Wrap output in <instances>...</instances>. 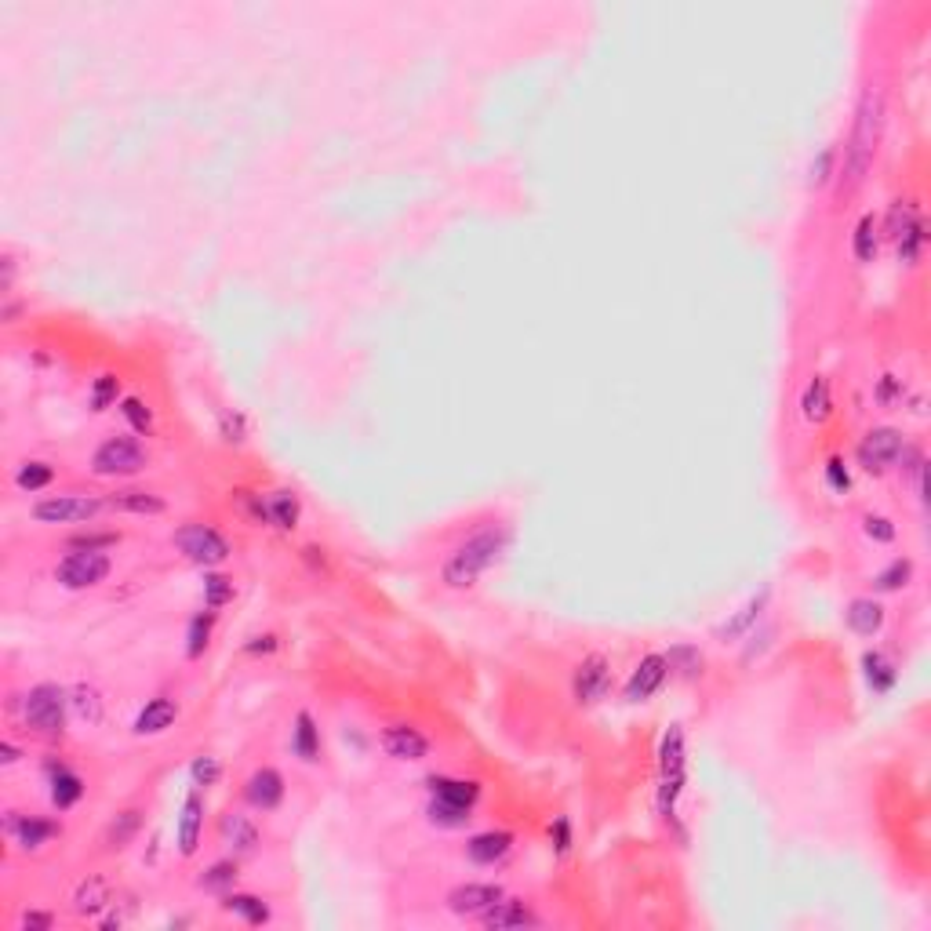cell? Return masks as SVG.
Instances as JSON below:
<instances>
[{"instance_id":"cell-1","label":"cell","mask_w":931,"mask_h":931,"mask_svg":"<svg viewBox=\"0 0 931 931\" xmlns=\"http://www.w3.org/2000/svg\"><path fill=\"white\" fill-rule=\"evenodd\" d=\"M884 113H888L884 91L877 84L862 88L859 102H855V117H851V135L844 142V161L837 164V179H841L844 193H855L866 179V171L877 157V146H881Z\"/></svg>"},{"instance_id":"cell-2","label":"cell","mask_w":931,"mask_h":931,"mask_svg":"<svg viewBox=\"0 0 931 931\" xmlns=\"http://www.w3.org/2000/svg\"><path fill=\"white\" fill-rule=\"evenodd\" d=\"M510 539L513 535L506 524H484V528H477L444 557L441 582L448 590H470V586H477L484 571L491 564H499L502 553L510 550Z\"/></svg>"},{"instance_id":"cell-3","label":"cell","mask_w":931,"mask_h":931,"mask_svg":"<svg viewBox=\"0 0 931 931\" xmlns=\"http://www.w3.org/2000/svg\"><path fill=\"white\" fill-rule=\"evenodd\" d=\"M19 706L22 724L44 739H59L70 717V691L62 684H33L22 699H11V710Z\"/></svg>"},{"instance_id":"cell-4","label":"cell","mask_w":931,"mask_h":931,"mask_svg":"<svg viewBox=\"0 0 931 931\" xmlns=\"http://www.w3.org/2000/svg\"><path fill=\"white\" fill-rule=\"evenodd\" d=\"M881 237H891L902 266H917L924 248H928V222H924V215H921V204L917 201L891 204Z\"/></svg>"},{"instance_id":"cell-5","label":"cell","mask_w":931,"mask_h":931,"mask_svg":"<svg viewBox=\"0 0 931 931\" xmlns=\"http://www.w3.org/2000/svg\"><path fill=\"white\" fill-rule=\"evenodd\" d=\"M171 542H175V550H179L186 561L197 564V568H204V571L226 564L230 561V553H233L230 542H226V535H222L219 528H211V524H201V521H190V524H182V528H175Z\"/></svg>"},{"instance_id":"cell-6","label":"cell","mask_w":931,"mask_h":931,"mask_svg":"<svg viewBox=\"0 0 931 931\" xmlns=\"http://www.w3.org/2000/svg\"><path fill=\"white\" fill-rule=\"evenodd\" d=\"M146 466H150L146 448L135 437H124V433L106 437L91 455V473L95 477H139Z\"/></svg>"},{"instance_id":"cell-7","label":"cell","mask_w":931,"mask_h":931,"mask_svg":"<svg viewBox=\"0 0 931 931\" xmlns=\"http://www.w3.org/2000/svg\"><path fill=\"white\" fill-rule=\"evenodd\" d=\"M113 561L106 550H70L55 564V582L62 590H95L110 579Z\"/></svg>"},{"instance_id":"cell-8","label":"cell","mask_w":931,"mask_h":931,"mask_svg":"<svg viewBox=\"0 0 931 931\" xmlns=\"http://www.w3.org/2000/svg\"><path fill=\"white\" fill-rule=\"evenodd\" d=\"M110 502L99 495H51L33 506V521L37 524H81L95 521Z\"/></svg>"},{"instance_id":"cell-9","label":"cell","mask_w":931,"mask_h":931,"mask_svg":"<svg viewBox=\"0 0 931 931\" xmlns=\"http://www.w3.org/2000/svg\"><path fill=\"white\" fill-rule=\"evenodd\" d=\"M902 444H906L902 430H895V426H873V430H866L859 448H855V459H859V466L870 477H881V473H888L899 462Z\"/></svg>"},{"instance_id":"cell-10","label":"cell","mask_w":931,"mask_h":931,"mask_svg":"<svg viewBox=\"0 0 931 931\" xmlns=\"http://www.w3.org/2000/svg\"><path fill=\"white\" fill-rule=\"evenodd\" d=\"M611 684H615L611 662L604 659L601 651H590L575 666V673H571V699L579 702V706H597V702H604L611 695Z\"/></svg>"},{"instance_id":"cell-11","label":"cell","mask_w":931,"mask_h":931,"mask_svg":"<svg viewBox=\"0 0 931 931\" xmlns=\"http://www.w3.org/2000/svg\"><path fill=\"white\" fill-rule=\"evenodd\" d=\"M4 833L19 844L22 851H41L59 837V822L41 819V815H22V811H4Z\"/></svg>"},{"instance_id":"cell-12","label":"cell","mask_w":931,"mask_h":931,"mask_svg":"<svg viewBox=\"0 0 931 931\" xmlns=\"http://www.w3.org/2000/svg\"><path fill=\"white\" fill-rule=\"evenodd\" d=\"M379 742H382V750H386V757H393V761L415 764L430 757V739H426L419 728H411V724H390V728H382Z\"/></svg>"},{"instance_id":"cell-13","label":"cell","mask_w":931,"mask_h":931,"mask_svg":"<svg viewBox=\"0 0 931 931\" xmlns=\"http://www.w3.org/2000/svg\"><path fill=\"white\" fill-rule=\"evenodd\" d=\"M670 681V662H666V655H644L641 662H637V670L630 673V681H626V702H648L651 695H659L662 684Z\"/></svg>"},{"instance_id":"cell-14","label":"cell","mask_w":931,"mask_h":931,"mask_svg":"<svg viewBox=\"0 0 931 931\" xmlns=\"http://www.w3.org/2000/svg\"><path fill=\"white\" fill-rule=\"evenodd\" d=\"M502 899H506V891L499 884H459V888L448 891V910L459 913V917H477L481 921L484 913Z\"/></svg>"},{"instance_id":"cell-15","label":"cell","mask_w":931,"mask_h":931,"mask_svg":"<svg viewBox=\"0 0 931 931\" xmlns=\"http://www.w3.org/2000/svg\"><path fill=\"white\" fill-rule=\"evenodd\" d=\"M284 793H288V786H284V775L277 768L251 771L244 782V801L255 811H277L284 804Z\"/></svg>"},{"instance_id":"cell-16","label":"cell","mask_w":931,"mask_h":931,"mask_svg":"<svg viewBox=\"0 0 931 931\" xmlns=\"http://www.w3.org/2000/svg\"><path fill=\"white\" fill-rule=\"evenodd\" d=\"M768 601H771V590L764 586L761 593H753L750 601L742 604L739 611H731L728 619L713 630V637L721 644H728V641H739V637H750L753 630H757V622H761V615H764V608H768Z\"/></svg>"},{"instance_id":"cell-17","label":"cell","mask_w":931,"mask_h":931,"mask_svg":"<svg viewBox=\"0 0 931 931\" xmlns=\"http://www.w3.org/2000/svg\"><path fill=\"white\" fill-rule=\"evenodd\" d=\"M113 888L106 877H99V873H91V877H84V881H77V888H73L70 895V910L77 913V917H88V921H95V917H102V913L113 906Z\"/></svg>"},{"instance_id":"cell-18","label":"cell","mask_w":931,"mask_h":931,"mask_svg":"<svg viewBox=\"0 0 931 931\" xmlns=\"http://www.w3.org/2000/svg\"><path fill=\"white\" fill-rule=\"evenodd\" d=\"M201 830H204V797H201V790L193 786L179 808V819H175V844H179V855H193V851H197Z\"/></svg>"},{"instance_id":"cell-19","label":"cell","mask_w":931,"mask_h":931,"mask_svg":"<svg viewBox=\"0 0 931 931\" xmlns=\"http://www.w3.org/2000/svg\"><path fill=\"white\" fill-rule=\"evenodd\" d=\"M44 779H48L51 804H55L59 811H70L73 804H81V797H84V779L70 768V764L48 761V764H44Z\"/></svg>"},{"instance_id":"cell-20","label":"cell","mask_w":931,"mask_h":931,"mask_svg":"<svg viewBox=\"0 0 931 931\" xmlns=\"http://www.w3.org/2000/svg\"><path fill=\"white\" fill-rule=\"evenodd\" d=\"M481 924L488 931H524V928H542V917L531 906H524V902L502 899L484 913Z\"/></svg>"},{"instance_id":"cell-21","label":"cell","mask_w":931,"mask_h":931,"mask_svg":"<svg viewBox=\"0 0 931 931\" xmlns=\"http://www.w3.org/2000/svg\"><path fill=\"white\" fill-rule=\"evenodd\" d=\"M175 721H179V702L171 699V695H157V699H150L139 713H135L131 731H135L139 739H153V735H164Z\"/></svg>"},{"instance_id":"cell-22","label":"cell","mask_w":931,"mask_h":931,"mask_svg":"<svg viewBox=\"0 0 931 931\" xmlns=\"http://www.w3.org/2000/svg\"><path fill=\"white\" fill-rule=\"evenodd\" d=\"M219 841L226 844L233 855H251V851L259 848L262 837L251 815H244V811H226L219 819Z\"/></svg>"},{"instance_id":"cell-23","label":"cell","mask_w":931,"mask_h":931,"mask_svg":"<svg viewBox=\"0 0 931 931\" xmlns=\"http://www.w3.org/2000/svg\"><path fill=\"white\" fill-rule=\"evenodd\" d=\"M513 851V833L510 830H484L473 833L466 841V859L477 862V866H495Z\"/></svg>"},{"instance_id":"cell-24","label":"cell","mask_w":931,"mask_h":931,"mask_svg":"<svg viewBox=\"0 0 931 931\" xmlns=\"http://www.w3.org/2000/svg\"><path fill=\"white\" fill-rule=\"evenodd\" d=\"M106 502H110V510L131 513V517H161V513L168 510V502H164L157 491H146V488H121V491H113Z\"/></svg>"},{"instance_id":"cell-25","label":"cell","mask_w":931,"mask_h":931,"mask_svg":"<svg viewBox=\"0 0 931 931\" xmlns=\"http://www.w3.org/2000/svg\"><path fill=\"white\" fill-rule=\"evenodd\" d=\"M430 786V797L448 804H462V808H477L481 801V782L477 779H451V775H430L426 779Z\"/></svg>"},{"instance_id":"cell-26","label":"cell","mask_w":931,"mask_h":931,"mask_svg":"<svg viewBox=\"0 0 931 931\" xmlns=\"http://www.w3.org/2000/svg\"><path fill=\"white\" fill-rule=\"evenodd\" d=\"M844 622H848L851 633L859 637H877L884 630V604L873 601V597H855V601L844 608Z\"/></svg>"},{"instance_id":"cell-27","label":"cell","mask_w":931,"mask_h":931,"mask_svg":"<svg viewBox=\"0 0 931 931\" xmlns=\"http://www.w3.org/2000/svg\"><path fill=\"white\" fill-rule=\"evenodd\" d=\"M291 753H295L302 764L321 761V728H317V721H313L310 710L295 713V728H291Z\"/></svg>"},{"instance_id":"cell-28","label":"cell","mask_w":931,"mask_h":931,"mask_svg":"<svg viewBox=\"0 0 931 931\" xmlns=\"http://www.w3.org/2000/svg\"><path fill=\"white\" fill-rule=\"evenodd\" d=\"M862 681H866V688L873 691V695H888L891 688H895V681H899V670H895V662L884 655V651H862Z\"/></svg>"},{"instance_id":"cell-29","label":"cell","mask_w":931,"mask_h":931,"mask_svg":"<svg viewBox=\"0 0 931 931\" xmlns=\"http://www.w3.org/2000/svg\"><path fill=\"white\" fill-rule=\"evenodd\" d=\"M801 415H804V422H811V426H822V422L830 419L833 415L830 379H822V375L808 379V386L801 390Z\"/></svg>"},{"instance_id":"cell-30","label":"cell","mask_w":931,"mask_h":931,"mask_svg":"<svg viewBox=\"0 0 931 931\" xmlns=\"http://www.w3.org/2000/svg\"><path fill=\"white\" fill-rule=\"evenodd\" d=\"M222 910L237 917V921L251 924V928H262L270 921V902L259 899V895H248V891H226L222 895Z\"/></svg>"},{"instance_id":"cell-31","label":"cell","mask_w":931,"mask_h":931,"mask_svg":"<svg viewBox=\"0 0 931 931\" xmlns=\"http://www.w3.org/2000/svg\"><path fill=\"white\" fill-rule=\"evenodd\" d=\"M877 251H881V222L873 211H866L851 233V255H855V262L870 266V262H877Z\"/></svg>"},{"instance_id":"cell-32","label":"cell","mask_w":931,"mask_h":931,"mask_svg":"<svg viewBox=\"0 0 931 931\" xmlns=\"http://www.w3.org/2000/svg\"><path fill=\"white\" fill-rule=\"evenodd\" d=\"M266 510H270V528L295 531L302 521V502H299V495L288 488L270 491V495H266Z\"/></svg>"},{"instance_id":"cell-33","label":"cell","mask_w":931,"mask_h":931,"mask_svg":"<svg viewBox=\"0 0 931 931\" xmlns=\"http://www.w3.org/2000/svg\"><path fill=\"white\" fill-rule=\"evenodd\" d=\"M688 764V750H684V728L670 724L659 739V775H684Z\"/></svg>"},{"instance_id":"cell-34","label":"cell","mask_w":931,"mask_h":931,"mask_svg":"<svg viewBox=\"0 0 931 931\" xmlns=\"http://www.w3.org/2000/svg\"><path fill=\"white\" fill-rule=\"evenodd\" d=\"M70 713L84 724H99L102 713H106L102 691L95 688V684H73L70 688Z\"/></svg>"},{"instance_id":"cell-35","label":"cell","mask_w":931,"mask_h":931,"mask_svg":"<svg viewBox=\"0 0 931 931\" xmlns=\"http://www.w3.org/2000/svg\"><path fill=\"white\" fill-rule=\"evenodd\" d=\"M139 830H142V811L139 808L117 811V815L110 819V826H106V848L124 851L135 837H139Z\"/></svg>"},{"instance_id":"cell-36","label":"cell","mask_w":931,"mask_h":931,"mask_svg":"<svg viewBox=\"0 0 931 931\" xmlns=\"http://www.w3.org/2000/svg\"><path fill=\"white\" fill-rule=\"evenodd\" d=\"M837 161H841V150L837 146H822L808 164V190H826L837 179Z\"/></svg>"},{"instance_id":"cell-37","label":"cell","mask_w":931,"mask_h":931,"mask_svg":"<svg viewBox=\"0 0 931 931\" xmlns=\"http://www.w3.org/2000/svg\"><path fill=\"white\" fill-rule=\"evenodd\" d=\"M899 473H902V481H910V488L917 491L924 499V473H928V459H924V451L917 448V444H902V451H899Z\"/></svg>"},{"instance_id":"cell-38","label":"cell","mask_w":931,"mask_h":931,"mask_svg":"<svg viewBox=\"0 0 931 931\" xmlns=\"http://www.w3.org/2000/svg\"><path fill=\"white\" fill-rule=\"evenodd\" d=\"M910 579H913V561L910 557H895L888 568H881L877 575H873V590L877 593H899V590L910 586Z\"/></svg>"},{"instance_id":"cell-39","label":"cell","mask_w":931,"mask_h":931,"mask_svg":"<svg viewBox=\"0 0 931 931\" xmlns=\"http://www.w3.org/2000/svg\"><path fill=\"white\" fill-rule=\"evenodd\" d=\"M211 630H215V611H197L190 619V626H186V655L190 659H201L204 651H208L211 644Z\"/></svg>"},{"instance_id":"cell-40","label":"cell","mask_w":931,"mask_h":931,"mask_svg":"<svg viewBox=\"0 0 931 931\" xmlns=\"http://www.w3.org/2000/svg\"><path fill=\"white\" fill-rule=\"evenodd\" d=\"M237 859H219V862H211L208 870L201 873V888L204 891H211V895H226V891H233V884H237Z\"/></svg>"},{"instance_id":"cell-41","label":"cell","mask_w":931,"mask_h":931,"mask_svg":"<svg viewBox=\"0 0 931 931\" xmlns=\"http://www.w3.org/2000/svg\"><path fill=\"white\" fill-rule=\"evenodd\" d=\"M426 815H430V822L433 826H441V830H462V826H470L473 808H462V804H448V801H437V797H433L430 808H426Z\"/></svg>"},{"instance_id":"cell-42","label":"cell","mask_w":931,"mask_h":931,"mask_svg":"<svg viewBox=\"0 0 931 931\" xmlns=\"http://www.w3.org/2000/svg\"><path fill=\"white\" fill-rule=\"evenodd\" d=\"M55 481V466L51 462H41V459H30L22 462L19 470H15V484H19L22 491H44L48 484Z\"/></svg>"},{"instance_id":"cell-43","label":"cell","mask_w":931,"mask_h":931,"mask_svg":"<svg viewBox=\"0 0 931 931\" xmlns=\"http://www.w3.org/2000/svg\"><path fill=\"white\" fill-rule=\"evenodd\" d=\"M666 662H670V673H681L688 681L702 677V651L695 648V644H673V648L666 651Z\"/></svg>"},{"instance_id":"cell-44","label":"cell","mask_w":931,"mask_h":931,"mask_svg":"<svg viewBox=\"0 0 931 931\" xmlns=\"http://www.w3.org/2000/svg\"><path fill=\"white\" fill-rule=\"evenodd\" d=\"M233 601V579L219 575V571H204V608L219 611Z\"/></svg>"},{"instance_id":"cell-45","label":"cell","mask_w":931,"mask_h":931,"mask_svg":"<svg viewBox=\"0 0 931 931\" xmlns=\"http://www.w3.org/2000/svg\"><path fill=\"white\" fill-rule=\"evenodd\" d=\"M219 437L226 444H233V448H241V444L248 441V415L237 408L219 411Z\"/></svg>"},{"instance_id":"cell-46","label":"cell","mask_w":931,"mask_h":931,"mask_svg":"<svg viewBox=\"0 0 931 931\" xmlns=\"http://www.w3.org/2000/svg\"><path fill=\"white\" fill-rule=\"evenodd\" d=\"M117 397H121V379H117V375H99V379L91 382V393H88L91 411H110L113 404H117Z\"/></svg>"},{"instance_id":"cell-47","label":"cell","mask_w":931,"mask_h":931,"mask_svg":"<svg viewBox=\"0 0 931 931\" xmlns=\"http://www.w3.org/2000/svg\"><path fill=\"white\" fill-rule=\"evenodd\" d=\"M219 779H222L219 757H211V753H201V757H193V761H190V782L197 786V790H208V786H215Z\"/></svg>"},{"instance_id":"cell-48","label":"cell","mask_w":931,"mask_h":931,"mask_svg":"<svg viewBox=\"0 0 931 931\" xmlns=\"http://www.w3.org/2000/svg\"><path fill=\"white\" fill-rule=\"evenodd\" d=\"M121 415L131 422V430H135V433H146V437H150V430H153V411L146 408V401H139V397H124V401H121Z\"/></svg>"},{"instance_id":"cell-49","label":"cell","mask_w":931,"mask_h":931,"mask_svg":"<svg viewBox=\"0 0 931 931\" xmlns=\"http://www.w3.org/2000/svg\"><path fill=\"white\" fill-rule=\"evenodd\" d=\"M862 531H866V539L870 542H877V546H891L895 542V524L888 521V517H881V513H866L862 517Z\"/></svg>"},{"instance_id":"cell-50","label":"cell","mask_w":931,"mask_h":931,"mask_svg":"<svg viewBox=\"0 0 931 931\" xmlns=\"http://www.w3.org/2000/svg\"><path fill=\"white\" fill-rule=\"evenodd\" d=\"M117 542H121L117 531H81L70 539V550H110Z\"/></svg>"},{"instance_id":"cell-51","label":"cell","mask_w":931,"mask_h":931,"mask_svg":"<svg viewBox=\"0 0 931 931\" xmlns=\"http://www.w3.org/2000/svg\"><path fill=\"white\" fill-rule=\"evenodd\" d=\"M550 841H553V851H557V859H568L571 844H575V833H571V819H568V815H557V819H553Z\"/></svg>"},{"instance_id":"cell-52","label":"cell","mask_w":931,"mask_h":931,"mask_svg":"<svg viewBox=\"0 0 931 931\" xmlns=\"http://www.w3.org/2000/svg\"><path fill=\"white\" fill-rule=\"evenodd\" d=\"M826 484H830V491H837V495H848L851 491L848 462H844L841 455H833V459L826 462Z\"/></svg>"},{"instance_id":"cell-53","label":"cell","mask_w":931,"mask_h":931,"mask_svg":"<svg viewBox=\"0 0 931 931\" xmlns=\"http://www.w3.org/2000/svg\"><path fill=\"white\" fill-rule=\"evenodd\" d=\"M19 931H51L55 928V913H44V910H26L19 913Z\"/></svg>"},{"instance_id":"cell-54","label":"cell","mask_w":931,"mask_h":931,"mask_svg":"<svg viewBox=\"0 0 931 931\" xmlns=\"http://www.w3.org/2000/svg\"><path fill=\"white\" fill-rule=\"evenodd\" d=\"M877 401H881L884 408L895 404V401H902V386H899L895 375H881V382H877Z\"/></svg>"},{"instance_id":"cell-55","label":"cell","mask_w":931,"mask_h":931,"mask_svg":"<svg viewBox=\"0 0 931 931\" xmlns=\"http://www.w3.org/2000/svg\"><path fill=\"white\" fill-rule=\"evenodd\" d=\"M277 648H281V641H277L273 633H259V637H251V641L244 644V651H248V655H273Z\"/></svg>"},{"instance_id":"cell-56","label":"cell","mask_w":931,"mask_h":931,"mask_svg":"<svg viewBox=\"0 0 931 931\" xmlns=\"http://www.w3.org/2000/svg\"><path fill=\"white\" fill-rule=\"evenodd\" d=\"M0 270H4V277H0V291H4V299L11 295V284H15V255L11 251H4V259H0Z\"/></svg>"},{"instance_id":"cell-57","label":"cell","mask_w":931,"mask_h":931,"mask_svg":"<svg viewBox=\"0 0 931 931\" xmlns=\"http://www.w3.org/2000/svg\"><path fill=\"white\" fill-rule=\"evenodd\" d=\"M302 561L310 564L313 571H328V557H324L321 546H306V550H302Z\"/></svg>"},{"instance_id":"cell-58","label":"cell","mask_w":931,"mask_h":931,"mask_svg":"<svg viewBox=\"0 0 931 931\" xmlns=\"http://www.w3.org/2000/svg\"><path fill=\"white\" fill-rule=\"evenodd\" d=\"M19 761H22V750H19V746H15L11 739L0 742V764H4V768H11V764H19Z\"/></svg>"},{"instance_id":"cell-59","label":"cell","mask_w":931,"mask_h":931,"mask_svg":"<svg viewBox=\"0 0 931 931\" xmlns=\"http://www.w3.org/2000/svg\"><path fill=\"white\" fill-rule=\"evenodd\" d=\"M19 313H22L19 302H4V313H0V317H4L8 324H15V317H19Z\"/></svg>"}]
</instances>
